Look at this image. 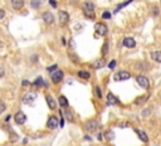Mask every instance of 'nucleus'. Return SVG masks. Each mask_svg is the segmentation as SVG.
<instances>
[{
	"instance_id": "nucleus-1",
	"label": "nucleus",
	"mask_w": 161,
	"mask_h": 146,
	"mask_svg": "<svg viewBox=\"0 0 161 146\" xmlns=\"http://www.w3.org/2000/svg\"><path fill=\"white\" fill-rule=\"evenodd\" d=\"M131 78V73L127 72V71H119L117 73H115L113 79L115 81H126V79H130Z\"/></svg>"
},
{
	"instance_id": "nucleus-2",
	"label": "nucleus",
	"mask_w": 161,
	"mask_h": 146,
	"mask_svg": "<svg viewBox=\"0 0 161 146\" xmlns=\"http://www.w3.org/2000/svg\"><path fill=\"white\" fill-rule=\"evenodd\" d=\"M136 82L138 83V86L142 87V88H145V89H148L150 88V79L146 76H142V75L136 76Z\"/></svg>"
},
{
	"instance_id": "nucleus-3",
	"label": "nucleus",
	"mask_w": 161,
	"mask_h": 146,
	"mask_svg": "<svg viewBox=\"0 0 161 146\" xmlns=\"http://www.w3.org/2000/svg\"><path fill=\"white\" fill-rule=\"evenodd\" d=\"M63 77H64V73L63 71H59V69L52 72V75H50V79L53 83H59L63 79Z\"/></svg>"
},
{
	"instance_id": "nucleus-4",
	"label": "nucleus",
	"mask_w": 161,
	"mask_h": 146,
	"mask_svg": "<svg viewBox=\"0 0 161 146\" xmlns=\"http://www.w3.org/2000/svg\"><path fill=\"white\" fill-rule=\"evenodd\" d=\"M94 29H96V33H97L98 35H101V37H104L107 34V32H108V28H107V25L103 24V23H97L94 27Z\"/></svg>"
},
{
	"instance_id": "nucleus-5",
	"label": "nucleus",
	"mask_w": 161,
	"mask_h": 146,
	"mask_svg": "<svg viewBox=\"0 0 161 146\" xmlns=\"http://www.w3.org/2000/svg\"><path fill=\"white\" fill-rule=\"evenodd\" d=\"M97 127H98V122L96 121V120H88L87 122L84 123V129L87 130L88 132L96 131V130H97Z\"/></svg>"
},
{
	"instance_id": "nucleus-6",
	"label": "nucleus",
	"mask_w": 161,
	"mask_h": 146,
	"mask_svg": "<svg viewBox=\"0 0 161 146\" xmlns=\"http://www.w3.org/2000/svg\"><path fill=\"white\" fill-rule=\"evenodd\" d=\"M14 120H15V123L23 125V123H25V121H27V116H25V113H24L23 111H18V112L15 113V116H14Z\"/></svg>"
},
{
	"instance_id": "nucleus-7",
	"label": "nucleus",
	"mask_w": 161,
	"mask_h": 146,
	"mask_svg": "<svg viewBox=\"0 0 161 146\" xmlns=\"http://www.w3.org/2000/svg\"><path fill=\"white\" fill-rule=\"evenodd\" d=\"M148 98H150V93H146V95L136 97L135 101H134V103H135L136 106H141V105H144V103H146L148 101Z\"/></svg>"
},
{
	"instance_id": "nucleus-8",
	"label": "nucleus",
	"mask_w": 161,
	"mask_h": 146,
	"mask_svg": "<svg viewBox=\"0 0 161 146\" xmlns=\"http://www.w3.org/2000/svg\"><path fill=\"white\" fill-rule=\"evenodd\" d=\"M42 18H43V20H44V23H47V24L54 23V15H53V13H50V12H44L42 15Z\"/></svg>"
},
{
	"instance_id": "nucleus-9",
	"label": "nucleus",
	"mask_w": 161,
	"mask_h": 146,
	"mask_svg": "<svg viewBox=\"0 0 161 146\" xmlns=\"http://www.w3.org/2000/svg\"><path fill=\"white\" fill-rule=\"evenodd\" d=\"M59 125V121H58V119L56 117V116H50L49 119H48V122H47V127L48 129H56L57 126Z\"/></svg>"
},
{
	"instance_id": "nucleus-10",
	"label": "nucleus",
	"mask_w": 161,
	"mask_h": 146,
	"mask_svg": "<svg viewBox=\"0 0 161 146\" xmlns=\"http://www.w3.org/2000/svg\"><path fill=\"white\" fill-rule=\"evenodd\" d=\"M68 22H69V14L67 12H64V10L59 12V23L62 25H66Z\"/></svg>"
},
{
	"instance_id": "nucleus-11",
	"label": "nucleus",
	"mask_w": 161,
	"mask_h": 146,
	"mask_svg": "<svg viewBox=\"0 0 161 146\" xmlns=\"http://www.w3.org/2000/svg\"><path fill=\"white\" fill-rule=\"evenodd\" d=\"M122 44L126 47V48H135L136 47V40L131 37H127L122 40Z\"/></svg>"
},
{
	"instance_id": "nucleus-12",
	"label": "nucleus",
	"mask_w": 161,
	"mask_h": 146,
	"mask_svg": "<svg viewBox=\"0 0 161 146\" xmlns=\"http://www.w3.org/2000/svg\"><path fill=\"white\" fill-rule=\"evenodd\" d=\"M107 103H108V105H120V101L113 95V93L110 92L108 96H107Z\"/></svg>"
},
{
	"instance_id": "nucleus-13",
	"label": "nucleus",
	"mask_w": 161,
	"mask_h": 146,
	"mask_svg": "<svg viewBox=\"0 0 161 146\" xmlns=\"http://www.w3.org/2000/svg\"><path fill=\"white\" fill-rule=\"evenodd\" d=\"M135 132L137 133V136L140 137V140H141L142 142H148V136L146 135V132H145V131L138 130V129H135Z\"/></svg>"
},
{
	"instance_id": "nucleus-14",
	"label": "nucleus",
	"mask_w": 161,
	"mask_h": 146,
	"mask_svg": "<svg viewBox=\"0 0 161 146\" xmlns=\"http://www.w3.org/2000/svg\"><path fill=\"white\" fill-rule=\"evenodd\" d=\"M10 3H12L13 9H15V10H20L21 8L24 6V4H25L24 0H12Z\"/></svg>"
},
{
	"instance_id": "nucleus-15",
	"label": "nucleus",
	"mask_w": 161,
	"mask_h": 146,
	"mask_svg": "<svg viewBox=\"0 0 161 146\" xmlns=\"http://www.w3.org/2000/svg\"><path fill=\"white\" fill-rule=\"evenodd\" d=\"M151 59L157 62V63H161V50H152L151 52Z\"/></svg>"
},
{
	"instance_id": "nucleus-16",
	"label": "nucleus",
	"mask_w": 161,
	"mask_h": 146,
	"mask_svg": "<svg viewBox=\"0 0 161 146\" xmlns=\"http://www.w3.org/2000/svg\"><path fill=\"white\" fill-rule=\"evenodd\" d=\"M35 98H37V95H35V93H28L27 96H24L23 102H24V103H31Z\"/></svg>"
},
{
	"instance_id": "nucleus-17",
	"label": "nucleus",
	"mask_w": 161,
	"mask_h": 146,
	"mask_svg": "<svg viewBox=\"0 0 161 146\" xmlns=\"http://www.w3.org/2000/svg\"><path fill=\"white\" fill-rule=\"evenodd\" d=\"M46 100H47V103H48V106H49L50 110H54V108L57 107V103H56L54 98H53L52 96H47Z\"/></svg>"
},
{
	"instance_id": "nucleus-18",
	"label": "nucleus",
	"mask_w": 161,
	"mask_h": 146,
	"mask_svg": "<svg viewBox=\"0 0 161 146\" xmlns=\"http://www.w3.org/2000/svg\"><path fill=\"white\" fill-rule=\"evenodd\" d=\"M106 66V60L102 58V59H97L93 63V68H96V69H100V68H102V67H104Z\"/></svg>"
},
{
	"instance_id": "nucleus-19",
	"label": "nucleus",
	"mask_w": 161,
	"mask_h": 146,
	"mask_svg": "<svg viewBox=\"0 0 161 146\" xmlns=\"http://www.w3.org/2000/svg\"><path fill=\"white\" fill-rule=\"evenodd\" d=\"M78 77L79 78H82V79H90V77H91V73L88 72V71H78Z\"/></svg>"
},
{
	"instance_id": "nucleus-20",
	"label": "nucleus",
	"mask_w": 161,
	"mask_h": 146,
	"mask_svg": "<svg viewBox=\"0 0 161 146\" xmlns=\"http://www.w3.org/2000/svg\"><path fill=\"white\" fill-rule=\"evenodd\" d=\"M83 10H88V12H94V4L92 2H84Z\"/></svg>"
},
{
	"instance_id": "nucleus-21",
	"label": "nucleus",
	"mask_w": 161,
	"mask_h": 146,
	"mask_svg": "<svg viewBox=\"0 0 161 146\" xmlns=\"http://www.w3.org/2000/svg\"><path fill=\"white\" fill-rule=\"evenodd\" d=\"M104 137H106V140H108V141L113 140V139H115V133H113V131H112V130H107V131L104 132Z\"/></svg>"
},
{
	"instance_id": "nucleus-22",
	"label": "nucleus",
	"mask_w": 161,
	"mask_h": 146,
	"mask_svg": "<svg viewBox=\"0 0 161 146\" xmlns=\"http://www.w3.org/2000/svg\"><path fill=\"white\" fill-rule=\"evenodd\" d=\"M59 105H60V107H67L68 106V100L64 97V96H59Z\"/></svg>"
},
{
	"instance_id": "nucleus-23",
	"label": "nucleus",
	"mask_w": 161,
	"mask_h": 146,
	"mask_svg": "<svg viewBox=\"0 0 161 146\" xmlns=\"http://www.w3.org/2000/svg\"><path fill=\"white\" fill-rule=\"evenodd\" d=\"M68 57H69V59L73 62L74 64H78V63H79V58H78L76 54H74V53H69Z\"/></svg>"
},
{
	"instance_id": "nucleus-24",
	"label": "nucleus",
	"mask_w": 161,
	"mask_h": 146,
	"mask_svg": "<svg viewBox=\"0 0 161 146\" xmlns=\"http://www.w3.org/2000/svg\"><path fill=\"white\" fill-rule=\"evenodd\" d=\"M107 54H108V43L106 42V43L103 44V47H102V56L104 57V56H107Z\"/></svg>"
},
{
	"instance_id": "nucleus-25",
	"label": "nucleus",
	"mask_w": 161,
	"mask_h": 146,
	"mask_svg": "<svg viewBox=\"0 0 161 146\" xmlns=\"http://www.w3.org/2000/svg\"><path fill=\"white\" fill-rule=\"evenodd\" d=\"M94 93H96V96H97L98 98H102V91H101V88L98 86L94 87Z\"/></svg>"
},
{
	"instance_id": "nucleus-26",
	"label": "nucleus",
	"mask_w": 161,
	"mask_h": 146,
	"mask_svg": "<svg viewBox=\"0 0 161 146\" xmlns=\"http://www.w3.org/2000/svg\"><path fill=\"white\" fill-rule=\"evenodd\" d=\"M84 12V15L87 16V18H90V19H94V12H88V10H83Z\"/></svg>"
},
{
	"instance_id": "nucleus-27",
	"label": "nucleus",
	"mask_w": 161,
	"mask_h": 146,
	"mask_svg": "<svg viewBox=\"0 0 161 146\" xmlns=\"http://www.w3.org/2000/svg\"><path fill=\"white\" fill-rule=\"evenodd\" d=\"M131 2H134V0H127V2H125L123 4H121V5H119V6H117V9L115 10V13H117V12H119V10H120V9H122L123 6H126V5H128V4H130Z\"/></svg>"
},
{
	"instance_id": "nucleus-28",
	"label": "nucleus",
	"mask_w": 161,
	"mask_h": 146,
	"mask_svg": "<svg viewBox=\"0 0 161 146\" xmlns=\"http://www.w3.org/2000/svg\"><path fill=\"white\" fill-rule=\"evenodd\" d=\"M151 13H152V15H159L160 14V9L156 5H152L151 6Z\"/></svg>"
},
{
	"instance_id": "nucleus-29",
	"label": "nucleus",
	"mask_w": 161,
	"mask_h": 146,
	"mask_svg": "<svg viewBox=\"0 0 161 146\" xmlns=\"http://www.w3.org/2000/svg\"><path fill=\"white\" fill-rule=\"evenodd\" d=\"M64 115H66V117H67L68 121H73V115H72V112H71L69 110L64 112Z\"/></svg>"
},
{
	"instance_id": "nucleus-30",
	"label": "nucleus",
	"mask_w": 161,
	"mask_h": 146,
	"mask_svg": "<svg viewBox=\"0 0 161 146\" xmlns=\"http://www.w3.org/2000/svg\"><path fill=\"white\" fill-rule=\"evenodd\" d=\"M33 85H35V86H42V85H43V78H42V77H38V78L33 82Z\"/></svg>"
},
{
	"instance_id": "nucleus-31",
	"label": "nucleus",
	"mask_w": 161,
	"mask_h": 146,
	"mask_svg": "<svg viewBox=\"0 0 161 146\" xmlns=\"http://www.w3.org/2000/svg\"><path fill=\"white\" fill-rule=\"evenodd\" d=\"M150 112H151V108H145V110L142 111V116H144V117L150 116Z\"/></svg>"
},
{
	"instance_id": "nucleus-32",
	"label": "nucleus",
	"mask_w": 161,
	"mask_h": 146,
	"mask_svg": "<svg viewBox=\"0 0 161 146\" xmlns=\"http://www.w3.org/2000/svg\"><path fill=\"white\" fill-rule=\"evenodd\" d=\"M6 110V106H5V103L3 101H0V113H3L4 111Z\"/></svg>"
},
{
	"instance_id": "nucleus-33",
	"label": "nucleus",
	"mask_w": 161,
	"mask_h": 146,
	"mask_svg": "<svg viewBox=\"0 0 161 146\" xmlns=\"http://www.w3.org/2000/svg\"><path fill=\"white\" fill-rule=\"evenodd\" d=\"M102 18H103V19H111V13H110V12H103Z\"/></svg>"
},
{
	"instance_id": "nucleus-34",
	"label": "nucleus",
	"mask_w": 161,
	"mask_h": 146,
	"mask_svg": "<svg viewBox=\"0 0 161 146\" xmlns=\"http://www.w3.org/2000/svg\"><path fill=\"white\" fill-rule=\"evenodd\" d=\"M116 64H117V62H116V60L113 59V60H111V62H110V64H108V67H110L111 69H113V68L116 67Z\"/></svg>"
},
{
	"instance_id": "nucleus-35",
	"label": "nucleus",
	"mask_w": 161,
	"mask_h": 146,
	"mask_svg": "<svg viewBox=\"0 0 161 146\" xmlns=\"http://www.w3.org/2000/svg\"><path fill=\"white\" fill-rule=\"evenodd\" d=\"M47 69H48V72H50V73L54 72V71H57V64H53L52 67H48Z\"/></svg>"
},
{
	"instance_id": "nucleus-36",
	"label": "nucleus",
	"mask_w": 161,
	"mask_h": 146,
	"mask_svg": "<svg viewBox=\"0 0 161 146\" xmlns=\"http://www.w3.org/2000/svg\"><path fill=\"white\" fill-rule=\"evenodd\" d=\"M39 0H31V6H33V8H38L39 6Z\"/></svg>"
},
{
	"instance_id": "nucleus-37",
	"label": "nucleus",
	"mask_w": 161,
	"mask_h": 146,
	"mask_svg": "<svg viewBox=\"0 0 161 146\" xmlns=\"http://www.w3.org/2000/svg\"><path fill=\"white\" fill-rule=\"evenodd\" d=\"M49 4H50L53 8H57V0H49Z\"/></svg>"
},
{
	"instance_id": "nucleus-38",
	"label": "nucleus",
	"mask_w": 161,
	"mask_h": 146,
	"mask_svg": "<svg viewBox=\"0 0 161 146\" xmlns=\"http://www.w3.org/2000/svg\"><path fill=\"white\" fill-rule=\"evenodd\" d=\"M5 16V10L4 9H0V20Z\"/></svg>"
},
{
	"instance_id": "nucleus-39",
	"label": "nucleus",
	"mask_w": 161,
	"mask_h": 146,
	"mask_svg": "<svg viewBox=\"0 0 161 146\" xmlns=\"http://www.w3.org/2000/svg\"><path fill=\"white\" fill-rule=\"evenodd\" d=\"M4 75H5V71H4V68H2V67H0V78H2V77H4Z\"/></svg>"
},
{
	"instance_id": "nucleus-40",
	"label": "nucleus",
	"mask_w": 161,
	"mask_h": 146,
	"mask_svg": "<svg viewBox=\"0 0 161 146\" xmlns=\"http://www.w3.org/2000/svg\"><path fill=\"white\" fill-rule=\"evenodd\" d=\"M28 85H29L28 81H23V86H28Z\"/></svg>"
},
{
	"instance_id": "nucleus-41",
	"label": "nucleus",
	"mask_w": 161,
	"mask_h": 146,
	"mask_svg": "<svg viewBox=\"0 0 161 146\" xmlns=\"http://www.w3.org/2000/svg\"><path fill=\"white\" fill-rule=\"evenodd\" d=\"M160 97H161V95H160Z\"/></svg>"
}]
</instances>
